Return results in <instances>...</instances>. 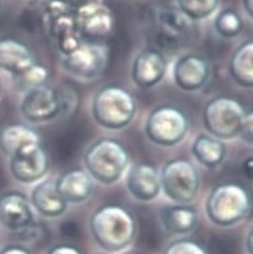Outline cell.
Returning a JSON list of instances; mask_svg holds the SVG:
<instances>
[{"label": "cell", "mask_w": 253, "mask_h": 254, "mask_svg": "<svg viewBox=\"0 0 253 254\" xmlns=\"http://www.w3.org/2000/svg\"><path fill=\"white\" fill-rule=\"evenodd\" d=\"M89 229L100 248L114 253L133 243L137 220L133 213L123 205L104 204L91 214Z\"/></svg>", "instance_id": "1"}, {"label": "cell", "mask_w": 253, "mask_h": 254, "mask_svg": "<svg viewBox=\"0 0 253 254\" xmlns=\"http://www.w3.org/2000/svg\"><path fill=\"white\" fill-rule=\"evenodd\" d=\"M137 114L133 95L117 84H107L93 98L91 116L99 127L109 130L124 129Z\"/></svg>", "instance_id": "2"}, {"label": "cell", "mask_w": 253, "mask_h": 254, "mask_svg": "<svg viewBox=\"0 0 253 254\" xmlns=\"http://www.w3.org/2000/svg\"><path fill=\"white\" fill-rule=\"evenodd\" d=\"M131 163L128 150L115 139L103 138L94 142L84 154L85 171L93 181L110 186L120 181Z\"/></svg>", "instance_id": "3"}, {"label": "cell", "mask_w": 253, "mask_h": 254, "mask_svg": "<svg viewBox=\"0 0 253 254\" xmlns=\"http://www.w3.org/2000/svg\"><path fill=\"white\" fill-rule=\"evenodd\" d=\"M251 210V196L238 183H222L209 191L206 214L218 227H232L242 222Z\"/></svg>", "instance_id": "4"}, {"label": "cell", "mask_w": 253, "mask_h": 254, "mask_svg": "<svg viewBox=\"0 0 253 254\" xmlns=\"http://www.w3.org/2000/svg\"><path fill=\"white\" fill-rule=\"evenodd\" d=\"M251 113L236 98L218 95L204 107V128L209 135L219 140H231L241 136Z\"/></svg>", "instance_id": "5"}, {"label": "cell", "mask_w": 253, "mask_h": 254, "mask_svg": "<svg viewBox=\"0 0 253 254\" xmlns=\"http://www.w3.org/2000/svg\"><path fill=\"white\" fill-rule=\"evenodd\" d=\"M40 25L57 42L60 54H71L83 42L77 26L76 13L64 0H47L40 8Z\"/></svg>", "instance_id": "6"}, {"label": "cell", "mask_w": 253, "mask_h": 254, "mask_svg": "<svg viewBox=\"0 0 253 254\" xmlns=\"http://www.w3.org/2000/svg\"><path fill=\"white\" fill-rule=\"evenodd\" d=\"M161 189L175 204H191L201 188L197 168L185 158H174L165 163L160 173Z\"/></svg>", "instance_id": "7"}, {"label": "cell", "mask_w": 253, "mask_h": 254, "mask_svg": "<svg viewBox=\"0 0 253 254\" xmlns=\"http://www.w3.org/2000/svg\"><path fill=\"white\" fill-rule=\"evenodd\" d=\"M189 130V119L180 108L165 104L154 108L146 122L147 138L161 147H174Z\"/></svg>", "instance_id": "8"}, {"label": "cell", "mask_w": 253, "mask_h": 254, "mask_svg": "<svg viewBox=\"0 0 253 254\" xmlns=\"http://www.w3.org/2000/svg\"><path fill=\"white\" fill-rule=\"evenodd\" d=\"M109 62V48L100 42H82L71 54L62 58L63 69L83 80L102 75Z\"/></svg>", "instance_id": "9"}, {"label": "cell", "mask_w": 253, "mask_h": 254, "mask_svg": "<svg viewBox=\"0 0 253 254\" xmlns=\"http://www.w3.org/2000/svg\"><path fill=\"white\" fill-rule=\"evenodd\" d=\"M10 172L14 178L24 184H33L42 181L50 168L48 152L39 144H31L18 150L9 158Z\"/></svg>", "instance_id": "10"}, {"label": "cell", "mask_w": 253, "mask_h": 254, "mask_svg": "<svg viewBox=\"0 0 253 254\" xmlns=\"http://www.w3.org/2000/svg\"><path fill=\"white\" fill-rule=\"evenodd\" d=\"M79 34L84 39L98 42L109 37L114 29V14L103 3L86 4L74 10Z\"/></svg>", "instance_id": "11"}, {"label": "cell", "mask_w": 253, "mask_h": 254, "mask_svg": "<svg viewBox=\"0 0 253 254\" xmlns=\"http://www.w3.org/2000/svg\"><path fill=\"white\" fill-rule=\"evenodd\" d=\"M20 112L29 123H47L60 117V102L57 88L40 85L25 93Z\"/></svg>", "instance_id": "12"}, {"label": "cell", "mask_w": 253, "mask_h": 254, "mask_svg": "<svg viewBox=\"0 0 253 254\" xmlns=\"http://www.w3.org/2000/svg\"><path fill=\"white\" fill-rule=\"evenodd\" d=\"M211 65L208 61L196 53H188L177 59L173 65V80L179 89L196 92L209 80Z\"/></svg>", "instance_id": "13"}, {"label": "cell", "mask_w": 253, "mask_h": 254, "mask_svg": "<svg viewBox=\"0 0 253 254\" xmlns=\"http://www.w3.org/2000/svg\"><path fill=\"white\" fill-rule=\"evenodd\" d=\"M127 189L133 198L141 202H151L160 195V172L149 163H134L125 172Z\"/></svg>", "instance_id": "14"}, {"label": "cell", "mask_w": 253, "mask_h": 254, "mask_svg": "<svg viewBox=\"0 0 253 254\" xmlns=\"http://www.w3.org/2000/svg\"><path fill=\"white\" fill-rule=\"evenodd\" d=\"M168 70V62L163 53L157 49L142 50L132 64V80L139 88L156 87L165 79Z\"/></svg>", "instance_id": "15"}, {"label": "cell", "mask_w": 253, "mask_h": 254, "mask_svg": "<svg viewBox=\"0 0 253 254\" xmlns=\"http://www.w3.org/2000/svg\"><path fill=\"white\" fill-rule=\"evenodd\" d=\"M34 223V209L30 200L19 191H8L0 196V224L19 232Z\"/></svg>", "instance_id": "16"}, {"label": "cell", "mask_w": 253, "mask_h": 254, "mask_svg": "<svg viewBox=\"0 0 253 254\" xmlns=\"http://www.w3.org/2000/svg\"><path fill=\"white\" fill-rule=\"evenodd\" d=\"M58 191L68 204L88 200L94 191V181L83 168H73L60 174L55 181Z\"/></svg>", "instance_id": "17"}, {"label": "cell", "mask_w": 253, "mask_h": 254, "mask_svg": "<svg viewBox=\"0 0 253 254\" xmlns=\"http://www.w3.org/2000/svg\"><path fill=\"white\" fill-rule=\"evenodd\" d=\"M30 204L33 209L37 210L45 218H58L68 209V203L63 199L58 191L55 181L44 179L38 182L33 188L30 195Z\"/></svg>", "instance_id": "18"}, {"label": "cell", "mask_w": 253, "mask_h": 254, "mask_svg": "<svg viewBox=\"0 0 253 254\" xmlns=\"http://www.w3.org/2000/svg\"><path fill=\"white\" fill-rule=\"evenodd\" d=\"M34 57L25 43L11 37L0 38V68L11 76L34 64Z\"/></svg>", "instance_id": "19"}, {"label": "cell", "mask_w": 253, "mask_h": 254, "mask_svg": "<svg viewBox=\"0 0 253 254\" xmlns=\"http://www.w3.org/2000/svg\"><path fill=\"white\" fill-rule=\"evenodd\" d=\"M161 222L172 234H188L198 224V212L191 204L168 205L161 210Z\"/></svg>", "instance_id": "20"}, {"label": "cell", "mask_w": 253, "mask_h": 254, "mask_svg": "<svg viewBox=\"0 0 253 254\" xmlns=\"http://www.w3.org/2000/svg\"><path fill=\"white\" fill-rule=\"evenodd\" d=\"M42 143L39 133L25 124H9L0 133V149L9 158L18 150Z\"/></svg>", "instance_id": "21"}, {"label": "cell", "mask_w": 253, "mask_h": 254, "mask_svg": "<svg viewBox=\"0 0 253 254\" xmlns=\"http://www.w3.org/2000/svg\"><path fill=\"white\" fill-rule=\"evenodd\" d=\"M230 74L243 88L253 87V42H243L231 57Z\"/></svg>", "instance_id": "22"}, {"label": "cell", "mask_w": 253, "mask_h": 254, "mask_svg": "<svg viewBox=\"0 0 253 254\" xmlns=\"http://www.w3.org/2000/svg\"><path fill=\"white\" fill-rule=\"evenodd\" d=\"M192 154L204 167L216 168L225 160L226 145L209 134H199L192 144Z\"/></svg>", "instance_id": "23"}, {"label": "cell", "mask_w": 253, "mask_h": 254, "mask_svg": "<svg viewBox=\"0 0 253 254\" xmlns=\"http://www.w3.org/2000/svg\"><path fill=\"white\" fill-rule=\"evenodd\" d=\"M49 78V70L43 64H31L29 68L23 70L21 73L13 75L14 87L19 92L26 93L31 89L44 85Z\"/></svg>", "instance_id": "24"}, {"label": "cell", "mask_w": 253, "mask_h": 254, "mask_svg": "<svg viewBox=\"0 0 253 254\" xmlns=\"http://www.w3.org/2000/svg\"><path fill=\"white\" fill-rule=\"evenodd\" d=\"M177 5L188 20H204L213 15L219 0H177Z\"/></svg>", "instance_id": "25"}, {"label": "cell", "mask_w": 253, "mask_h": 254, "mask_svg": "<svg viewBox=\"0 0 253 254\" xmlns=\"http://www.w3.org/2000/svg\"><path fill=\"white\" fill-rule=\"evenodd\" d=\"M214 29L222 38L232 39L242 33L243 20L236 10L225 9L217 15L214 20Z\"/></svg>", "instance_id": "26"}, {"label": "cell", "mask_w": 253, "mask_h": 254, "mask_svg": "<svg viewBox=\"0 0 253 254\" xmlns=\"http://www.w3.org/2000/svg\"><path fill=\"white\" fill-rule=\"evenodd\" d=\"M161 25H163L169 32H182L185 26L188 25V19L184 14L177 8H165L160 11Z\"/></svg>", "instance_id": "27"}, {"label": "cell", "mask_w": 253, "mask_h": 254, "mask_svg": "<svg viewBox=\"0 0 253 254\" xmlns=\"http://www.w3.org/2000/svg\"><path fill=\"white\" fill-rule=\"evenodd\" d=\"M58 90V95H59L60 102V117L67 118L71 117L74 112L77 110L79 104V94L77 92L76 88L71 87L68 84L63 85Z\"/></svg>", "instance_id": "28"}, {"label": "cell", "mask_w": 253, "mask_h": 254, "mask_svg": "<svg viewBox=\"0 0 253 254\" xmlns=\"http://www.w3.org/2000/svg\"><path fill=\"white\" fill-rule=\"evenodd\" d=\"M163 254H209L203 244L193 239L182 238L168 244Z\"/></svg>", "instance_id": "29"}, {"label": "cell", "mask_w": 253, "mask_h": 254, "mask_svg": "<svg viewBox=\"0 0 253 254\" xmlns=\"http://www.w3.org/2000/svg\"><path fill=\"white\" fill-rule=\"evenodd\" d=\"M47 254H83V252L73 244L59 243L53 246Z\"/></svg>", "instance_id": "30"}, {"label": "cell", "mask_w": 253, "mask_h": 254, "mask_svg": "<svg viewBox=\"0 0 253 254\" xmlns=\"http://www.w3.org/2000/svg\"><path fill=\"white\" fill-rule=\"evenodd\" d=\"M0 254H33L30 252V249H28L26 247L19 246V244H9V246L4 247Z\"/></svg>", "instance_id": "31"}, {"label": "cell", "mask_w": 253, "mask_h": 254, "mask_svg": "<svg viewBox=\"0 0 253 254\" xmlns=\"http://www.w3.org/2000/svg\"><path fill=\"white\" fill-rule=\"evenodd\" d=\"M252 113L250 114V117H248L247 122H246L245 127H243V130H242V134H241L240 138H242L243 140H246L247 143H252Z\"/></svg>", "instance_id": "32"}, {"label": "cell", "mask_w": 253, "mask_h": 254, "mask_svg": "<svg viewBox=\"0 0 253 254\" xmlns=\"http://www.w3.org/2000/svg\"><path fill=\"white\" fill-rule=\"evenodd\" d=\"M67 4H68L71 8H73L74 10L81 6L86 5V4H93V3H103L104 0H64Z\"/></svg>", "instance_id": "33"}, {"label": "cell", "mask_w": 253, "mask_h": 254, "mask_svg": "<svg viewBox=\"0 0 253 254\" xmlns=\"http://www.w3.org/2000/svg\"><path fill=\"white\" fill-rule=\"evenodd\" d=\"M243 172H245L246 177L247 178H252V173H253V159L252 157L248 158L245 163H243Z\"/></svg>", "instance_id": "34"}, {"label": "cell", "mask_w": 253, "mask_h": 254, "mask_svg": "<svg viewBox=\"0 0 253 254\" xmlns=\"http://www.w3.org/2000/svg\"><path fill=\"white\" fill-rule=\"evenodd\" d=\"M243 8H245L246 13L250 18L253 16V5H252V0H243Z\"/></svg>", "instance_id": "35"}, {"label": "cell", "mask_w": 253, "mask_h": 254, "mask_svg": "<svg viewBox=\"0 0 253 254\" xmlns=\"http://www.w3.org/2000/svg\"><path fill=\"white\" fill-rule=\"evenodd\" d=\"M252 229H251L250 232H248L247 234V239H246V249H247V253L248 254H253L252 252Z\"/></svg>", "instance_id": "36"}, {"label": "cell", "mask_w": 253, "mask_h": 254, "mask_svg": "<svg viewBox=\"0 0 253 254\" xmlns=\"http://www.w3.org/2000/svg\"><path fill=\"white\" fill-rule=\"evenodd\" d=\"M124 254H143V253H141V252H138V251H129Z\"/></svg>", "instance_id": "37"}, {"label": "cell", "mask_w": 253, "mask_h": 254, "mask_svg": "<svg viewBox=\"0 0 253 254\" xmlns=\"http://www.w3.org/2000/svg\"><path fill=\"white\" fill-rule=\"evenodd\" d=\"M0 94H1V80H0Z\"/></svg>", "instance_id": "38"}]
</instances>
